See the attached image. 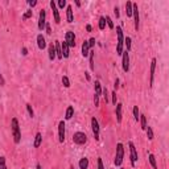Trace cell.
I'll list each match as a JSON object with an SVG mask.
<instances>
[{"label": "cell", "mask_w": 169, "mask_h": 169, "mask_svg": "<svg viewBox=\"0 0 169 169\" xmlns=\"http://www.w3.org/2000/svg\"><path fill=\"white\" fill-rule=\"evenodd\" d=\"M84 77H86V79H87V81H90V74H89V73H87V72L84 73Z\"/></svg>", "instance_id": "cell-50"}, {"label": "cell", "mask_w": 169, "mask_h": 169, "mask_svg": "<svg viewBox=\"0 0 169 169\" xmlns=\"http://www.w3.org/2000/svg\"><path fill=\"white\" fill-rule=\"evenodd\" d=\"M70 169H74V168H70Z\"/></svg>", "instance_id": "cell-53"}, {"label": "cell", "mask_w": 169, "mask_h": 169, "mask_svg": "<svg viewBox=\"0 0 169 169\" xmlns=\"http://www.w3.org/2000/svg\"><path fill=\"white\" fill-rule=\"evenodd\" d=\"M122 65H123V70L127 73L129 70V56H128V52L124 50V52L122 53Z\"/></svg>", "instance_id": "cell-11"}, {"label": "cell", "mask_w": 169, "mask_h": 169, "mask_svg": "<svg viewBox=\"0 0 169 169\" xmlns=\"http://www.w3.org/2000/svg\"><path fill=\"white\" fill-rule=\"evenodd\" d=\"M75 5H77V7H81V3L78 1V0H75Z\"/></svg>", "instance_id": "cell-51"}, {"label": "cell", "mask_w": 169, "mask_h": 169, "mask_svg": "<svg viewBox=\"0 0 169 169\" xmlns=\"http://www.w3.org/2000/svg\"><path fill=\"white\" fill-rule=\"evenodd\" d=\"M11 129H12L13 142H15V144H19L21 142V129H20V124H19V120L16 118H12V120H11Z\"/></svg>", "instance_id": "cell-1"}, {"label": "cell", "mask_w": 169, "mask_h": 169, "mask_svg": "<svg viewBox=\"0 0 169 169\" xmlns=\"http://www.w3.org/2000/svg\"><path fill=\"white\" fill-rule=\"evenodd\" d=\"M41 143H42V135L40 134V132H37V134H36V136H35V143H33V147L38 148L41 145Z\"/></svg>", "instance_id": "cell-19"}, {"label": "cell", "mask_w": 169, "mask_h": 169, "mask_svg": "<svg viewBox=\"0 0 169 169\" xmlns=\"http://www.w3.org/2000/svg\"><path fill=\"white\" fill-rule=\"evenodd\" d=\"M45 25H46V12H45V9H41L40 16H38V29L44 30Z\"/></svg>", "instance_id": "cell-10"}, {"label": "cell", "mask_w": 169, "mask_h": 169, "mask_svg": "<svg viewBox=\"0 0 169 169\" xmlns=\"http://www.w3.org/2000/svg\"><path fill=\"white\" fill-rule=\"evenodd\" d=\"M50 8H52L53 11V17H54V22L56 24H60L61 22V16H60V12H58V8L57 5H56V1L54 0H50Z\"/></svg>", "instance_id": "cell-8"}, {"label": "cell", "mask_w": 169, "mask_h": 169, "mask_svg": "<svg viewBox=\"0 0 169 169\" xmlns=\"http://www.w3.org/2000/svg\"><path fill=\"white\" fill-rule=\"evenodd\" d=\"M149 162H151L152 168H153V169H157V164H156V157H155V155L149 153Z\"/></svg>", "instance_id": "cell-29"}, {"label": "cell", "mask_w": 169, "mask_h": 169, "mask_svg": "<svg viewBox=\"0 0 169 169\" xmlns=\"http://www.w3.org/2000/svg\"><path fill=\"white\" fill-rule=\"evenodd\" d=\"M106 28V19L105 17H100L99 19V29L103 30Z\"/></svg>", "instance_id": "cell-33"}, {"label": "cell", "mask_w": 169, "mask_h": 169, "mask_svg": "<svg viewBox=\"0 0 169 169\" xmlns=\"http://www.w3.org/2000/svg\"><path fill=\"white\" fill-rule=\"evenodd\" d=\"M65 122L64 120H61L60 123H58V140H60V143H64L65 142Z\"/></svg>", "instance_id": "cell-12"}, {"label": "cell", "mask_w": 169, "mask_h": 169, "mask_svg": "<svg viewBox=\"0 0 169 169\" xmlns=\"http://www.w3.org/2000/svg\"><path fill=\"white\" fill-rule=\"evenodd\" d=\"M61 52H62V58H69L70 56V48L66 42H61Z\"/></svg>", "instance_id": "cell-14"}, {"label": "cell", "mask_w": 169, "mask_h": 169, "mask_svg": "<svg viewBox=\"0 0 169 169\" xmlns=\"http://www.w3.org/2000/svg\"><path fill=\"white\" fill-rule=\"evenodd\" d=\"M65 42L69 45V48H74V46H75V36H74V32H72V30H67L66 35H65Z\"/></svg>", "instance_id": "cell-9"}, {"label": "cell", "mask_w": 169, "mask_h": 169, "mask_svg": "<svg viewBox=\"0 0 169 169\" xmlns=\"http://www.w3.org/2000/svg\"><path fill=\"white\" fill-rule=\"evenodd\" d=\"M98 169H105V167H103V161H102V159H98Z\"/></svg>", "instance_id": "cell-44"}, {"label": "cell", "mask_w": 169, "mask_h": 169, "mask_svg": "<svg viewBox=\"0 0 169 169\" xmlns=\"http://www.w3.org/2000/svg\"><path fill=\"white\" fill-rule=\"evenodd\" d=\"M66 20H67V22H70V24L74 21V15H73V7L72 5H67L66 7Z\"/></svg>", "instance_id": "cell-16"}, {"label": "cell", "mask_w": 169, "mask_h": 169, "mask_svg": "<svg viewBox=\"0 0 169 169\" xmlns=\"http://www.w3.org/2000/svg\"><path fill=\"white\" fill-rule=\"evenodd\" d=\"M90 53V48H89V42L87 41H83L82 44V56L83 57H87Z\"/></svg>", "instance_id": "cell-20"}, {"label": "cell", "mask_w": 169, "mask_h": 169, "mask_svg": "<svg viewBox=\"0 0 169 169\" xmlns=\"http://www.w3.org/2000/svg\"><path fill=\"white\" fill-rule=\"evenodd\" d=\"M128 147H129V155H131V165L135 167V164H136V161H137V151L132 142L128 143Z\"/></svg>", "instance_id": "cell-7"}, {"label": "cell", "mask_w": 169, "mask_h": 169, "mask_svg": "<svg viewBox=\"0 0 169 169\" xmlns=\"http://www.w3.org/2000/svg\"><path fill=\"white\" fill-rule=\"evenodd\" d=\"M123 157H124V147H123L122 143H118L116 144V155H115V160L114 164L116 167H120L123 162Z\"/></svg>", "instance_id": "cell-3"}, {"label": "cell", "mask_w": 169, "mask_h": 169, "mask_svg": "<svg viewBox=\"0 0 169 169\" xmlns=\"http://www.w3.org/2000/svg\"><path fill=\"white\" fill-rule=\"evenodd\" d=\"M106 22H107V25H108V28L110 29H114V22H112L111 20V17H108V16H106Z\"/></svg>", "instance_id": "cell-34"}, {"label": "cell", "mask_w": 169, "mask_h": 169, "mask_svg": "<svg viewBox=\"0 0 169 169\" xmlns=\"http://www.w3.org/2000/svg\"><path fill=\"white\" fill-rule=\"evenodd\" d=\"M89 57H90V69L94 70L95 69V66H94V50H90Z\"/></svg>", "instance_id": "cell-28"}, {"label": "cell", "mask_w": 169, "mask_h": 169, "mask_svg": "<svg viewBox=\"0 0 169 169\" xmlns=\"http://www.w3.org/2000/svg\"><path fill=\"white\" fill-rule=\"evenodd\" d=\"M21 54L22 56H27L28 54V49H27V48H22V49H21Z\"/></svg>", "instance_id": "cell-48"}, {"label": "cell", "mask_w": 169, "mask_h": 169, "mask_svg": "<svg viewBox=\"0 0 169 169\" xmlns=\"http://www.w3.org/2000/svg\"><path fill=\"white\" fill-rule=\"evenodd\" d=\"M156 58H152L151 61V74H149V86H153V79H155V70H156Z\"/></svg>", "instance_id": "cell-13"}, {"label": "cell", "mask_w": 169, "mask_h": 169, "mask_svg": "<svg viewBox=\"0 0 169 169\" xmlns=\"http://www.w3.org/2000/svg\"><path fill=\"white\" fill-rule=\"evenodd\" d=\"M122 169H124V168H122Z\"/></svg>", "instance_id": "cell-54"}, {"label": "cell", "mask_w": 169, "mask_h": 169, "mask_svg": "<svg viewBox=\"0 0 169 169\" xmlns=\"http://www.w3.org/2000/svg\"><path fill=\"white\" fill-rule=\"evenodd\" d=\"M114 13H115V16H116V19L119 17V8H118V7L114 8Z\"/></svg>", "instance_id": "cell-47"}, {"label": "cell", "mask_w": 169, "mask_h": 169, "mask_svg": "<svg viewBox=\"0 0 169 169\" xmlns=\"http://www.w3.org/2000/svg\"><path fill=\"white\" fill-rule=\"evenodd\" d=\"M56 58V48H54V44H50L49 45V60L53 61Z\"/></svg>", "instance_id": "cell-23"}, {"label": "cell", "mask_w": 169, "mask_h": 169, "mask_svg": "<svg viewBox=\"0 0 169 169\" xmlns=\"http://www.w3.org/2000/svg\"><path fill=\"white\" fill-rule=\"evenodd\" d=\"M87 42H89V48H90V49H92V48L95 46V42H97V41H95V38L92 37V38H90Z\"/></svg>", "instance_id": "cell-40"}, {"label": "cell", "mask_w": 169, "mask_h": 169, "mask_svg": "<svg viewBox=\"0 0 169 169\" xmlns=\"http://www.w3.org/2000/svg\"><path fill=\"white\" fill-rule=\"evenodd\" d=\"M78 165H79V169H87L89 168V159H86V157L81 159L79 162H78Z\"/></svg>", "instance_id": "cell-22"}, {"label": "cell", "mask_w": 169, "mask_h": 169, "mask_svg": "<svg viewBox=\"0 0 169 169\" xmlns=\"http://www.w3.org/2000/svg\"><path fill=\"white\" fill-rule=\"evenodd\" d=\"M147 137H148V140H153V129L151 128V127H147Z\"/></svg>", "instance_id": "cell-31"}, {"label": "cell", "mask_w": 169, "mask_h": 169, "mask_svg": "<svg viewBox=\"0 0 169 169\" xmlns=\"http://www.w3.org/2000/svg\"><path fill=\"white\" fill-rule=\"evenodd\" d=\"M54 48H56V57L58 60H62V52H61V42L56 41L54 42Z\"/></svg>", "instance_id": "cell-18"}, {"label": "cell", "mask_w": 169, "mask_h": 169, "mask_svg": "<svg viewBox=\"0 0 169 169\" xmlns=\"http://www.w3.org/2000/svg\"><path fill=\"white\" fill-rule=\"evenodd\" d=\"M73 115H74V108H73V106H69L66 110V115H65V119L66 120H70L73 118Z\"/></svg>", "instance_id": "cell-24"}, {"label": "cell", "mask_w": 169, "mask_h": 169, "mask_svg": "<svg viewBox=\"0 0 169 169\" xmlns=\"http://www.w3.org/2000/svg\"><path fill=\"white\" fill-rule=\"evenodd\" d=\"M62 83H64L65 87H70V81H69V78H67L66 75H64L62 77Z\"/></svg>", "instance_id": "cell-37"}, {"label": "cell", "mask_w": 169, "mask_h": 169, "mask_svg": "<svg viewBox=\"0 0 169 169\" xmlns=\"http://www.w3.org/2000/svg\"><path fill=\"white\" fill-rule=\"evenodd\" d=\"M65 7H67L66 0H60V1H58V8H60V9H64Z\"/></svg>", "instance_id": "cell-39"}, {"label": "cell", "mask_w": 169, "mask_h": 169, "mask_svg": "<svg viewBox=\"0 0 169 169\" xmlns=\"http://www.w3.org/2000/svg\"><path fill=\"white\" fill-rule=\"evenodd\" d=\"M27 110H28V114H29V116H30V118H33V116H35V111H33L32 106H30L29 103H28V105H27Z\"/></svg>", "instance_id": "cell-35"}, {"label": "cell", "mask_w": 169, "mask_h": 169, "mask_svg": "<svg viewBox=\"0 0 169 169\" xmlns=\"http://www.w3.org/2000/svg\"><path fill=\"white\" fill-rule=\"evenodd\" d=\"M132 40H131V37H126L124 38V45H126V50L127 52H129V50H131V42Z\"/></svg>", "instance_id": "cell-30"}, {"label": "cell", "mask_w": 169, "mask_h": 169, "mask_svg": "<svg viewBox=\"0 0 169 169\" xmlns=\"http://www.w3.org/2000/svg\"><path fill=\"white\" fill-rule=\"evenodd\" d=\"M0 169H7V165H5V157H0Z\"/></svg>", "instance_id": "cell-38"}, {"label": "cell", "mask_w": 169, "mask_h": 169, "mask_svg": "<svg viewBox=\"0 0 169 169\" xmlns=\"http://www.w3.org/2000/svg\"><path fill=\"white\" fill-rule=\"evenodd\" d=\"M139 122H140V124H142V128L145 131V129H147V127H148V126H147V118H145V115H142V114H140Z\"/></svg>", "instance_id": "cell-25"}, {"label": "cell", "mask_w": 169, "mask_h": 169, "mask_svg": "<svg viewBox=\"0 0 169 169\" xmlns=\"http://www.w3.org/2000/svg\"><path fill=\"white\" fill-rule=\"evenodd\" d=\"M28 4L33 8V7H36V5H37V1H36V0H29V1H28Z\"/></svg>", "instance_id": "cell-45"}, {"label": "cell", "mask_w": 169, "mask_h": 169, "mask_svg": "<svg viewBox=\"0 0 169 169\" xmlns=\"http://www.w3.org/2000/svg\"><path fill=\"white\" fill-rule=\"evenodd\" d=\"M132 4H134V3H131V1L126 3V15H127V17H132Z\"/></svg>", "instance_id": "cell-21"}, {"label": "cell", "mask_w": 169, "mask_h": 169, "mask_svg": "<svg viewBox=\"0 0 169 169\" xmlns=\"http://www.w3.org/2000/svg\"><path fill=\"white\" fill-rule=\"evenodd\" d=\"M33 16V11L32 9H28L27 12L22 15V20H27V19H29V17H32Z\"/></svg>", "instance_id": "cell-32"}, {"label": "cell", "mask_w": 169, "mask_h": 169, "mask_svg": "<svg viewBox=\"0 0 169 169\" xmlns=\"http://www.w3.org/2000/svg\"><path fill=\"white\" fill-rule=\"evenodd\" d=\"M111 97H112V105H116V91H112Z\"/></svg>", "instance_id": "cell-41"}, {"label": "cell", "mask_w": 169, "mask_h": 169, "mask_svg": "<svg viewBox=\"0 0 169 169\" xmlns=\"http://www.w3.org/2000/svg\"><path fill=\"white\" fill-rule=\"evenodd\" d=\"M116 36H118V44H116V54L122 56L124 52V36H123V29L122 27H116Z\"/></svg>", "instance_id": "cell-2"}, {"label": "cell", "mask_w": 169, "mask_h": 169, "mask_svg": "<svg viewBox=\"0 0 169 169\" xmlns=\"http://www.w3.org/2000/svg\"><path fill=\"white\" fill-rule=\"evenodd\" d=\"M116 106V122L122 123V118H123V105L122 103H118Z\"/></svg>", "instance_id": "cell-15"}, {"label": "cell", "mask_w": 169, "mask_h": 169, "mask_svg": "<svg viewBox=\"0 0 169 169\" xmlns=\"http://www.w3.org/2000/svg\"><path fill=\"white\" fill-rule=\"evenodd\" d=\"M91 29H92V28H91V25H90V24H87V25H86V30H87V32H91Z\"/></svg>", "instance_id": "cell-49"}, {"label": "cell", "mask_w": 169, "mask_h": 169, "mask_svg": "<svg viewBox=\"0 0 169 169\" xmlns=\"http://www.w3.org/2000/svg\"><path fill=\"white\" fill-rule=\"evenodd\" d=\"M102 95H103V98H105V100L107 103V102H108V91H107V87L102 89Z\"/></svg>", "instance_id": "cell-36"}, {"label": "cell", "mask_w": 169, "mask_h": 169, "mask_svg": "<svg viewBox=\"0 0 169 169\" xmlns=\"http://www.w3.org/2000/svg\"><path fill=\"white\" fill-rule=\"evenodd\" d=\"M73 142L77 145H83L84 143L87 142L86 134H84V132H75V134L73 135Z\"/></svg>", "instance_id": "cell-4"}, {"label": "cell", "mask_w": 169, "mask_h": 169, "mask_svg": "<svg viewBox=\"0 0 169 169\" xmlns=\"http://www.w3.org/2000/svg\"><path fill=\"white\" fill-rule=\"evenodd\" d=\"M36 169H42V167H41L40 164H37V165H36Z\"/></svg>", "instance_id": "cell-52"}, {"label": "cell", "mask_w": 169, "mask_h": 169, "mask_svg": "<svg viewBox=\"0 0 169 169\" xmlns=\"http://www.w3.org/2000/svg\"><path fill=\"white\" fill-rule=\"evenodd\" d=\"M37 46H38V49H41V50H44L45 48H46V41H45V37L42 35L37 36Z\"/></svg>", "instance_id": "cell-17"}, {"label": "cell", "mask_w": 169, "mask_h": 169, "mask_svg": "<svg viewBox=\"0 0 169 169\" xmlns=\"http://www.w3.org/2000/svg\"><path fill=\"white\" fill-rule=\"evenodd\" d=\"M45 30H46L48 35H52V29H50V24H49V22H46V25H45Z\"/></svg>", "instance_id": "cell-43"}, {"label": "cell", "mask_w": 169, "mask_h": 169, "mask_svg": "<svg viewBox=\"0 0 169 169\" xmlns=\"http://www.w3.org/2000/svg\"><path fill=\"white\" fill-rule=\"evenodd\" d=\"M94 105H95V107H99V97H98L97 94L94 95Z\"/></svg>", "instance_id": "cell-42"}, {"label": "cell", "mask_w": 169, "mask_h": 169, "mask_svg": "<svg viewBox=\"0 0 169 169\" xmlns=\"http://www.w3.org/2000/svg\"><path fill=\"white\" fill-rule=\"evenodd\" d=\"M91 129H92V135H94L95 140H99L100 127H99V123H98L97 118H91Z\"/></svg>", "instance_id": "cell-6"}, {"label": "cell", "mask_w": 169, "mask_h": 169, "mask_svg": "<svg viewBox=\"0 0 169 169\" xmlns=\"http://www.w3.org/2000/svg\"><path fill=\"white\" fill-rule=\"evenodd\" d=\"M95 94L99 97L102 95V84H100L99 81H95Z\"/></svg>", "instance_id": "cell-26"}, {"label": "cell", "mask_w": 169, "mask_h": 169, "mask_svg": "<svg viewBox=\"0 0 169 169\" xmlns=\"http://www.w3.org/2000/svg\"><path fill=\"white\" fill-rule=\"evenodd\" d=\"M119 83H120L119 78H116V81H115V84H114V87H115V91H116V90L119 89Z\"/></svg>", "instance_id": "cell-46"}, {"label": "cell", "mask_w": 169, "mask_h": 169, "mask_svg": "<svg viewBox=\"0 0 169 169\" xmlns=\"http://www.w3.org/2000/svg\"><path fill=\"white\" fill-rule=\"evenodd\" d=\"M132 112H134V119L136 120V122H139V119H140V111H139V107H137V106H134V110H132Z\"/></svg>", "instance_id": "cell-27"}, {"label": "cell", "mask_w": 169, "mask_h": 169, "mask_svg": "<svg viewBox=\"0 0 169 169\" xmlns=\"http://www.w3.org/2000/svg\"><path fill=\"white\" fill-rule=\"evenodd\" d=\"M132 16H134V20H135V29L136 32L139 30L140 27V17H139V8H137V4H132Z\"/></svg>", "instance_id": "cell-5"}]
</instances>
